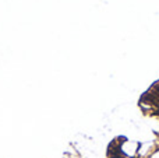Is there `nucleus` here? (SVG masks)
Segmentation results:
<instances>
[{"instance_id": "f257e3e1", "label": "nucleus", "mask_w": 159, "mask_h": 158, "mask_svg": "<svg viewBox=\"0 0 159 158\" xmlns=\"http://www.w3.org/2000/svg\"><path fill=\"white\" fill-rule=\"evenodd\" d=\"M119 151L127 158H133L140 153V144L134 140H123L119 146Z\"/></svg>"}, {"instance_id": "f03ea898", "label": "nucleus", "mask_w": 159, "mask_h": 158, "mask_svg": "<svg viewBox=\"0 0 159 158\" xmlns=\"http://www.w3.org/2000/svg\"><path fill=\"white\" fill-rule=\"evenodd\" d=\"M149 158H159V150H157V151H154V153L149 156Z\"/></svg>"}]
</instances>
